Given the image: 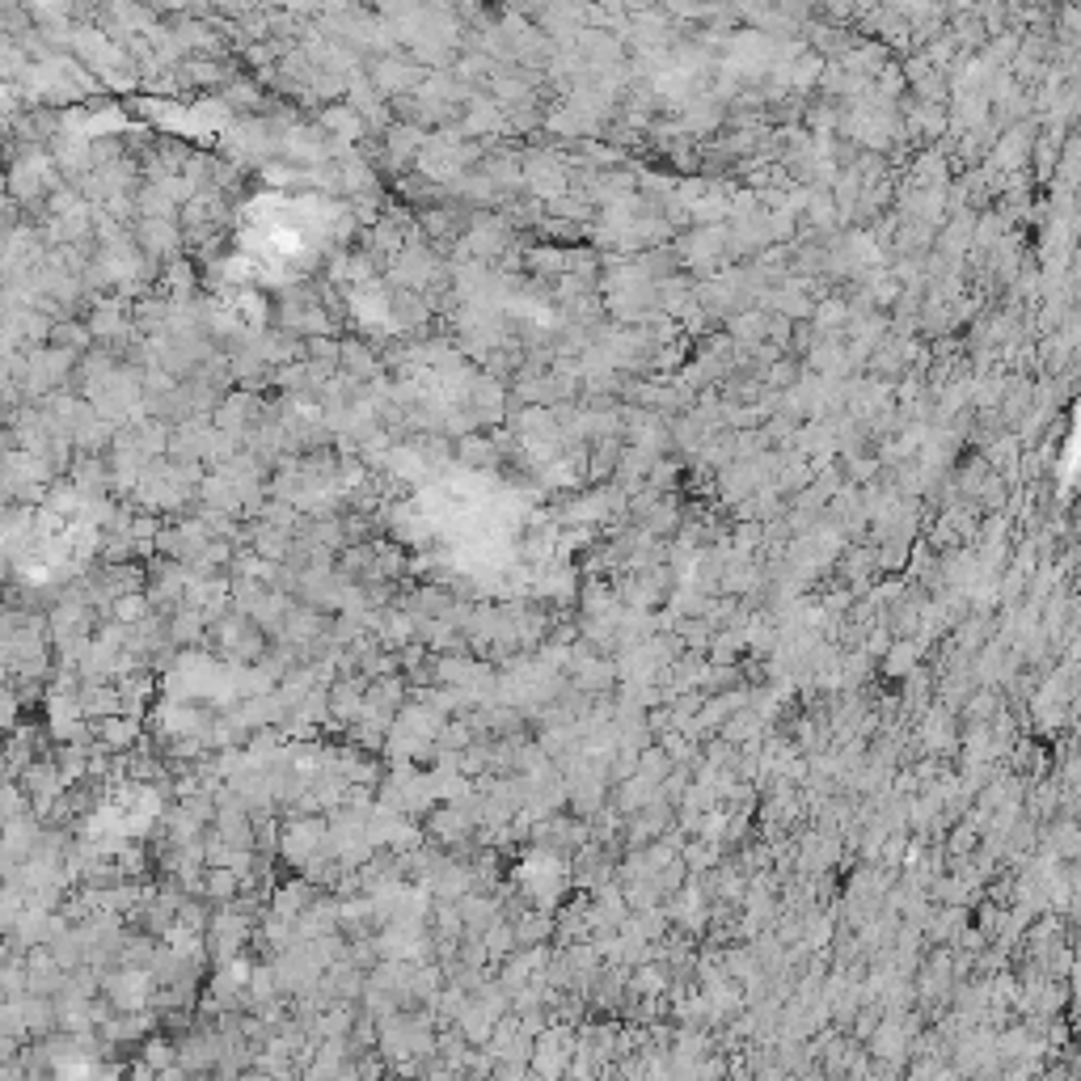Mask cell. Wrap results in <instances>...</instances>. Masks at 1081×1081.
Segmentation results:
<instances>
[{"label": "cell", "instance_id": "1", "mask_svg": "<svg viewBox=\"0 0 1081 1081\" xmlns=\"http://www.w3.org/2000/svg\"><path fill=\"white\" fill-rule=\"evenodd\" d=\"M140 1065H148L153 1073H165V1069H174L178 1065V1048L169 1043L165 1035H153V1039H144V1048H140Z\"/></svg>", "mask_w": 1081, "mask_h": 1081}, {"label": "cell", "instance_id": "2", "mask_svg": "<svg viewBox=\"0 0 1081 1081\" xmlns=\"http://www.w3.org/2000/svg\"><path fill=\"white\" fill-rule=\"evenodd\" d=\"M668 976L659 972V967H642V972L634 976V993H642V997H655V993H663L668 989V984H663Z\"/></svg>", "mask_w": 1081, "mask_h": 1081}, {"label": "cell", "instance_id": "3", "mask_svg": "<svg viewBox=\"0 0 1081 1081\" xmlns=\"http://www.w3.org/2000/svg\"><path fill=\"white\" fill-rule=\"evenodd\" d=\"M879 1014H883V1010H875V1005H866L862 1018H853V1039L866 1043L870 1035H875V1027H879Z\"/></svg>", "mask_w": 1081, "mask_h": 1081}, {"label": "cell", "instance_id": "4", "mask_svg": "<svg viewBox=\"0 0 1081 1081\" xmlns=\"http://www.w3.org/2000/svg\"><path fill=\"white\" fill-rule=\"evenodd\" d=\"M237 1081H271L267 1073H258V1069H245V1073H237Z\"/></svg>", "mask_w": 1081, "mask_h": 1081}, {"label": "cell", "instance_id": "5", "mask_svg": "<svg viewBox=\"0 0 1081 1081\" xmlns=\"http://www.w3.org/2000/svg\"><path fill=\"white\" fill-rule=\"evenodd\" d=\"M385 1081H393V1077H385Z\"/></svg>", "mask_w": 1081, "mask_h": 1081}]
</instances>
